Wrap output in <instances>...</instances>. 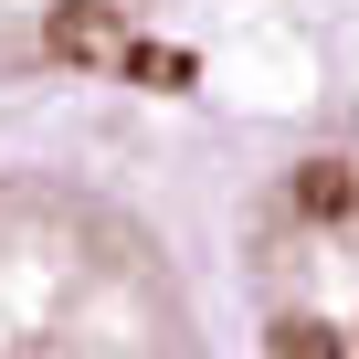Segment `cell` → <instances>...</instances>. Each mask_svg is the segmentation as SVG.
<instances>
[{
  "instance_id": "6da1fadb",
  "label": "cell",
  "mask_w": 359,
  "mask_h": 359,
  "mask_svg": "<svg viewBox=\"0 0 359 359\" xmlns=\"http://www.w3.org/2000/svg\"><path fill=\"white\" fill-rule=\"evenodd\" d=\"M0 359H212V338L137 212L0 169Z\"/></svg>"
},
{
  "instance_id": "7a4b0ae2",
  "label": "cell",
  "mask_w": 359,
  "mask_h": 359,
  "mask_svg": "<svg viewBox=\"0 0 359 359\" xmlns=\"http://www.w3.org/2000/svg\"><path fill=\"white\" fill-rule=\"evenodd\" d=\"M254 306L275 359H348V158H296L254 222Z\"/></svg>"
},
{
  "instance_id": "3957f363",
  "label": "cell",
  "mask_w": 359,
  "mask_h": 359,
  "mask_svg": "<svg viewBox=\"0 0 359 359\" xmlns=\"http://www.w3.org/2000/svg\"><path fill=\"white\" fill-rule=\"evenodd\" d=\"M137 22V0H0V64H53V53H95Z\"/></svg>"
}]
</instances>
